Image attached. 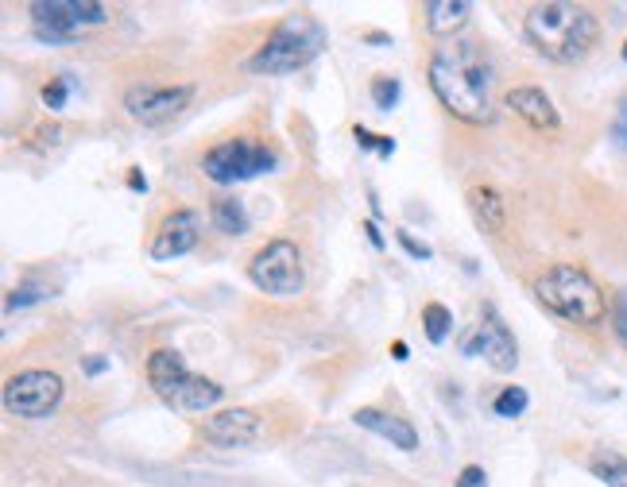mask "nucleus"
<instances>
[{
    "label": "nucleus",
    "instance_id": "obj_1",
    "mask_svg": "<svg viewBox=\"0 0 627 487\" xmlns=\"http://www.w3.org/2000/svg\"><path fill=\"white\" fill-rule=\"evenodd\" d=\"M426 82L449 116L461 124H492V66L480 55V43H449L430 58Z\"/></svg>",
    "mask_w": 627,
    "mask_h": 487
},
{
    "label": "nucleus",
    "instance_id": "obj_2",
    "mask_svg": "<svg viewBox=\"0 0 627 487\" xmlns=\"http://www.w3.org/2000/svg\"><path fill=\"white\" fill-rule=\"evenodd\" d=\"M523 35H527V43L542 58L573 66V62H581V58L597 47L600 20L593 16V8L554 0V4H538V8L527 12Z\"/></svg>",
    "mask_w": 627,
    "mask_h": 487
},
{
    "label": "nucleus",
    "instance_id": "obj_3",
    "mask_svg": "<svg viewBox=\"0 0 627 487\" xmlns=\"http://www.w3.org/2000/svg\"><path fill=\"white\" fill-rule=\"evenodd\" d=\"M535 298L550 314L566 317L569 325H581V329H597L608 321V294L577 263L546 267L535 279Z\"/></svg>",
    "mask_w": 627,
    "mask_h": 487
},
{
    "label": "nucleus",
    "instance_id": "obj_4",
    "mask_svg": "<svg viewBox=\"0 0 627 487\" xmlns=\"http://www.w3.org/2000/svg\"><path fill=\"white\" fill-rule=\"evenodd\" d=\"M322 47H326V28L314 16L295 12L271 31L268 43L256 55L248 58V70L252 74H295L322 55Z\"/></svg>",
    "mask_w": 627,
    "mask_h": 487
},
{
    "label": "nucleus",
    "instance_id": "obj_5",
    "mask_svg": "<svg viewBox=\"0 0 627 487\" xmlns=\"http://www.w3.org/2000/svg\"><path fill=\"white\" fill-rule=\"evenodd\" d=\"M31 12V31L39 43H74L82 28H101L109 20V8L97 0H35Z\"/></svg>",
    "mask_w": 627,
    "mask_h": 487
},
{
    "label": "nucleus",
    "instance_id": "obj_6",
    "mask_svg": "<svg viewBox=\"0 0 627 487\" xmlns=\"http://www.w3.org/2000/svg\"><path fill=\"white\" fill-rule=\"evenodd\" d=\"M248 279L256 290H264L271 298H295L306 287V271H302V252L291 240H268L256 256L248 259Z\"/></svg>",
    "mask_w": 627,
    "mask_h": 487
},
{
    "label": "nucleus",
    "instance_id": "obj_7",
    "mask_svg": "<svg viewBox=\"0 0 627 487\" xmlns=\"http://www.w3.org/2000/svg\"><path fill=\"white\" fill-rule=\"evenodd\" d=\"M202 171L217 186H237V182H248L256 174L275 171V151L268 144H256V140H225V144L206 151Z\"/></svg>",
    "mask_w": 627,
    "mask_h": 487
},
{
    "label": "nucleus",
    "instance_id": "obj_8",
    "mask_svg": "<svg viewBox=\"0 0 627 487\" xmlns=\"http://www.w3.org/2000/svg\"><path fill=\"white\" fill-rule=\"evenodd\" d=\"M62 379L55 372H43V368H31V372L12 375L4 383V410L12 418H47L55 406L62 402Z\"/></svg>",
    "mask_w": 627,
    "mask_h": 487
},
{
    "label": "nucleus",
    "instance_id": "obj_9",
    "mask_svg": "<svg viewBox=\"0 0 627 487\" xmlns=\"http://www.w3.org/2000/svg\"><path fill=\"white\" fill-rule=\"evenodd\" d=\"M461 352H465V356H484L492 372H515V364H519L515 333H511L508 321L496 314L492 306H484L480 325H473V329L461 337Z\"/></svg>",
    "mask_w": 627,
    "mask_h": 487
},
{
    "label": "nucleus",
    "instance_id": "obj_10",
    "mask_svg": "<svg viewBox=\"0 0 627 487\" xmlns=\"http://www.w3.org/2000/svg\"><path fill=\"white\" fill-rule=\"evenodd\" d=\"M194 101V86H132L124 89V113L144 128H159Z\"/></svg>",
    "mask_w": 627,
    "mask_h": 487
},
{
    "label": "nucleus",
    "instance_id": "obj_11",
    "mask_svg": "<svg viewBox=\"0 0 627 487\" xmlns=\"http://www.w3.org/2000/svg\"><path fill=\"white\" fill-rule=\"evenodd\" d=\"M198 240H202V217H198L194 209H175V213H167V217L159 221L148 256L155 259V263L179 259V256H186V252H194Z\"/></svg>",
    "mask_w": 627,
    "mask_h": 487
},
{
    "label": "nucleus",
    "instance_id": "obj_12",
    "mask_svg": "<svg viewBox=\"0 0 627 487\" xmlns=\"http://www.w3.org/2000/svg\"><path fill=\"white\" fill-rule=\"evenodd\" d=\"M264 433V418L248 406H237V410H221L206 418L202 426V437L209 445H221V449H237V445H252L256 437Z\"/></svg>",
    "mask_w": 627,
    "mask_h": 487
},
{
    "label": "nucleus",
    "instance_id": "obj_13",
    "mask_svg": "<svg viewBox=\"0 0 627 487\" xmlns=\"http://www.w3.org/2000/svg\"><path fill=\"white\" fill-rule=\"evenodd\" d=\"M159 399H163V406H171V410H179V414H206V410H213L217 402L225 399V387L206 379V375L190 372V375H182L171 391H163Z\"/></svg>",
    "mask_w": 627,
    "mask_h": 487
},
{
    "label": "nucleus",
    "instance_id": "obj_14",
    "mask_svg": "<svg viewBox=\"0 0 627 487\" xmlns=\"http://www.w3.org/2000/svg\"><path fill=\"white\" fill-rule=\"evenodd\" d=\"M511 113L519 116L523 124H531L535 132H562V113L554 109V101L542 93L538 86H515L504 97Z\"/></svg>",
    "mask_w": 627,
    "mask_h": 487
},
{
    "label": "nucleus",
    "instance_id": "obj_15",
    "mask_svg": "<svg viewBox=\"0 0 627 487\" xmlns=\"http://www.w3.org/2000/svg\"><path fill=\"white\" fill-rule=\"evenodd\" d=\"M353 422H357L360 430H368V433H376V437H384V441H391V449H403V453H415L418 449L415 426H411L407 418H395V414H388V410L360 406L357 414H353Z\"/></svg>",
    "mask_w": 627,
    "mask_h": 487
},
{
    "label": "nucleus",
    "instance_id": "obj_16",
    "mask_svg": "<svg viewBox=\"0 0 627 487\" xmlns=\"http://www.w3.org/2000/svg\"><path fill=\"white\" fill-rule=\"evenodd\" d=\"M465 201H469V213H473L480 232H488V236H504L508 232V201H504V194L496 186L477 182V186H469Z\"/></svg>",
    "mask_w": 627,
    "mask_h": 487
},
{
    "label": "nucleus",
    "instance_id": "obj_17",
    "mask_svg": "<svg viewBox=\"0 0 627 487\" xmlns=\"http://www.w3.org/2000/svg\"><path fill=\"white\" fill-rule=\"evenodd\" d=\"M422 16H426V31H430V35L453 39L457 31L469 24L473 4H469V0H426Z\"/></svg>",
    "mask_w": 627,
    "mask_h": 487
},
{
    "label": "nucleus",
    "instance_id": "obj_18",
    "mask_svg": "<svg viewBox=\"0 0 627 487\" xmlns=\"http://www.w3.org/2000/svg\"><path fill=\"white\" fill-rule=\"evenodd\" d=\"M182 375H190V372H186V364H182L179 352H171V348H155V352L148 356V383L155 395L171 391Z\"/></svg>",
    "mask_w": 627,
    "mask_h": 487
},
{
    "label": "nucleus",
    "instance_id": "obj_19",
    "mask_svg": "<svg viewBox=\"0 0 627 487\" xmlns=\"http://www.w3.org/2000/svg\"><path fill=\"white\" fill-rule=\"evenodd\" d=\"M213 225H217V232H225V236H244V232H248L244 201H237V198L213 201Z\"/></svg>",
    "mask_w": 627,
    "mask_h": 487
},
{
    "label": "nucleus",
    "instance_id": "obj_20",
    "mask_svg": "<svg viewBox=\"0 0 627 487\" xmlns=\"http://www.w3.org/2000/svg\"><path fill=\"white\" fill-rule=\"evenodd\" d=\"M589 472L597 476L600 484L627 487V460L620 453H597V457L589 460Z\"/></svg>",
    "mask_w": 627,
    "mask_h": 487
},
{
    "label": "nucleus",
    "instance_id": "obj_21",
    "mask_svg": "<svg viewBox=\"0 0 627 487\" xmlns=\"http://www.w3.org/2000/svg\"><path fill=\"white\" fill-rule=\"evenodd\" d=\"M422 329H426L430 344H446L449 329H453V314H449L442 302H426L422 306Z\"/></svg>",
    "mask_w": 627,
    "mask_h": 487
},
{
    "label": "nucleus",
    "instance_id": "obj_22",
    "mask_svg": "<svg viewBox=\"0 0 627 487\" xmlns=\"http://www.w3.org/2000/svg\"><path fill=\"white\" fill-rule=\"evenodd\" d=\"M47 298V287L39 283V279H24L20 287L8 294V302H4V310L8 314H16V310H28V306H35V302H43Z\"/></svg>",
    "mask_w": 627,
    "mask_h": 487
},
{
    "label": "nucleus",
    "instance_id": "obj_23",
    "mask_svg": "<svg viewBox=\"0 0 627 487\" xmlns=\"http://www.w3.org/2000/svg\"><path fill=\"white\" fill-rule=\"evenodd\" d=\"M527 391L523 387H504L500 395H496V402H492V410H496V418H519L523 410H527Z\"/></svg>",
    "mask_w": 627,
    "mask_h": 487
},
{
    "label": "nucleus",
    "instance_id": "obj_24",
    "mask_svg": "<svg viewBox=\"0 0 627 487\" xmlns=\"http://www.w3.org/2000/svg\"><path fill=\"white\" fill-rule=\"evenodd\" d=\"M372 101H376V109H380V113H391V109L399 105V82L388 78V74L372 78Z\"/></svg>",
    "mask_w": 627,
    "mask_h": 487
},
{
    "label": "nucleus",
    "instance_id": "obj_25",
    "mask_svg": "<svg viewBox=\"0 0 627 487\" xmlns=\"http://www.w3.org/2000/svg\"><path fill=\"white\" fill-rule=\"evenodd\" d=\"M70 89H74L70 74H59L55 82H47V86H43V105H47L51 113H55V109H62V105H66V93H70Z\"/></svg>",
    "mask_w": 627,
    "mask_h": 487
},
{
    "label": "nucleus",
    "instance_id": "obj_26",
    "mask_svg": "<svg viewBox=\"0 0 627 487\" xmlns=\"http://www.w3.org/2000/svg\"><path fill=\"white\" fill-rule=\"evenodd\" d=\"M353 140H357L360 147H376V151H380V159H391V151H395V140H391V136H372V132H368V128H353Z\"/></svg>",
    "mask_w": 627,
    "mask_h": 487
},
{
    "label": "nucleus",
    "instance_id": "obj_27",
    "mask_svg": "<svg viewBox=\"0 0 627 487\" xmlns=\"http://www.w3.org/2000/svg\"><path fill=\"white\" fill-rule=\"evenodd\" d=\"M395 240H399V248H403V252H407L411 259H430V256H434V252H430V244H418V240L407 229H395Z\"/></svg>",
    "mask_w": 627,
    "mask_h": 487
},
{
    "label": "nucleus",
    "instance_id": "obj_28",
    "mask_svg": "<svg viewBox=\"0 0 627 487\" xmlns=\"http://www.w3.org/2000/svg\"><path fill=\"white\" fill-rule=\"evenodd\" d=\"M612 140H616V147H627V97H620V105H616V120H612Z\"/></svg>",
    "mask_w": 627,
    "mask_h": 487
},
{
    "label": "nucleus",
    "instance_id": "obj_29",
    "mask_svg": "<svg viewBox=\"0 0 627 487\" xmlns=\"http://www.w3.org/2000/svg\"><path fill=\"white\" fill-rule=\"evenodd\" d=\"M484 484H488V476H484L480 464H465L461 476H457V487H484Z\"/></svg>",
    "mask_w": 627,
    "mask_h": 487
},
{
    "label": "nucleus",
    "instance_id": "obj_30",
    "mask_svg": "<svg viewBox=\"0 0 627 487\" xmlns=\"http://www.w3.org/2000/svg\"><path fill=\"white\" fill-rule=\"evenodd\" d=\"M105 368H109V360H105V356H86V360H82V372L86 375H101Z\"/></svg>",
    "mask_w": 627,
    "mask_h": 487
},
{
    "label": "nucleus",
    "instance_id": "obj_31",
    "mask_svg": "<svg viewBox=\"0 0 627 487\" xmlns=\"http://www.w3.org/2000/svg\"><path fill=\"white\" fill-rule=\"evenodd\" d=\"M364 236H368V244H372V248H380V252H384V236H380V229H376V221H364Z\"/></svg>",
    "mask_w": 627,
    "mask_h": 487
},
{
    "label": "nucleus",
    "instance_id": "obj_32",
    "mask_svg": "<svg viewBox=\"0 0 627 487\" xmlns=\"http://www.w3.org/2000/svg\"><path fill=\"white\" fill-rule=\"evenodd\" d=\"M364 43H376V47H384V43H391V35H384V31H368V35H364Z\"/></svg>",
    "mask_w": 627,
    "mask_h": 487
},
{
    "label": "nucleus",
    "instance_id": "obj_33",
    "mask_svg": "<svg viewBox=\"0 0 627 487\" xmlns=\"http://www.w3.org/2000/svg\"><path fill=\"white\" fill-rule=\"evenodd\" d=\"M128 186H132V190H148V178H144L140 171H132L128 174Z\"/></svg>",
    "mask_w": 627,
    "mask_h": 487
},
{
    "label": "nucleus",
    "instance_id": "obj_34",
    "mask_svg": "<svg viewBox=\"0 0 627 487\" xmlns=\"http://www.w3.org/2000/svg\"><path fill=\"white\" fill-rule=\"evenodd\" d=\"M407 352H411V348H407V344H403V341H395V344H391V356H395V360H407Z\"/></svg>",
    "mask_w": 627,
    "mask_h": 487
},
{
    "label": "nucleus",
    "instance_id": "obj_35",
    "mask_svg": "<svg viewBox=\"0 0 627 487\" xmlns=\"http://www.w3.org/2000/svg\"><path fill=\"white\" fill-rule=\"evenodd\" d=\"M620 58H624V62H627V43H624V51H620Z\"/></svg>",
    "mask_w": 627,
    "mask_h": 487
}]
</instances>
